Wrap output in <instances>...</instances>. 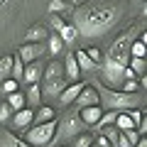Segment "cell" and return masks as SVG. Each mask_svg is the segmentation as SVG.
Returning a JSON list of instances; mask_svg holds the SVG:
<instances>
[{"label":"cell","mask_w":147,"mask_h":147,"mask_svg":"<svg viewBox=\"0 0 147 147\" xmlns=\"http://www.w3.org/2000/svg\"><path fill=\"white\" fill-rule=\"evenodd\" d=\"M120 132H123V135H125V140L130 142V147H135V142H137V140H140V137H142L140 132L135 130V127H130V130H120Z\"/></svg>","instance_id":"obj_33"},{"label":"cell","mask_w":147,"mask_h":147,"mask_svg":"<svg viewBox=\"0 0 147 147\" xmlns=\"http://www.w3.org/2000/svg\"><path fill=\"white\" fill-rule=\"evenodd\" d=\"M54 79H66L64 76V64L61 61H49L47 66H44V71H42V81H54Z\"/></svg>","instance_id":"obj_14"},{"label":"cell","mask_w":147,"mask_h":147,"mask_svg":"<svg viewBox=\"0 0 147 147\" xmlns=\"http://www.w3.org/2000/svg\"><path fill=\"white\" fill-rule=\"evenodd\" d=\"M123 17V5L108 0H91L74 10L71 25L76 27L79 37H103L118 20Z\"/></svg>","instance_id":"obj_1"},{"label":"cell","mask_w":147,"mask_h":147,"mask_svg":"<svg viewBox=\"0 0 147 147\" xmlns=\"http://www.w3.org/2000/svg\"><path fill=\"white\" fill-rule=\"evenodd\" d=\"M59 147H61V145H59Z\"/></svg>","instance_id":"obj_40"},{"label":"cell","mask_w":147,"mask_h":147,"mask_svg":"<svg viewBox=\"0 0 147 147\" xmlns=\"http://www.w3.org/2000/svg\"><path fill=\"white\" fill-rule=\"evenodd\" d=\"M12 71V57H3L0 59V79H10Z\"/></svg>","instance_id":"obj_29"},{"label":"cell","mask_w":147,"mask_h":147,"mask_svg":"<svg viewBox=\"0 0 147 147\" xmlns=\"http://www.w3.org/2000/svg\"><path fill=\"white\" fill-rule=\"evenodd\" d=\"M91 147H98V145H96V142H93V145H91Z\"/></svg>","instance_id":"obj_38"},{"label":"cell","mask_w":147,"mask_h":147,"mask_svg":"<svg viewBox=\"0 0 147 147\" xmlns=\"http://www.w3.org/2000/svg\"><path fill=\"white\" fill-rule=\"evenodd\" d=\"M115 118H118V110H103V115H100V120L96 123L93 127H98V130H103L105 125H113V123H115Z\"/></svg>","instance_id":"obj_24"},{"label":"cell","mask_w":147,"mask_h":147,"mask_svg":"<svg viewBox=\"0 0 147 147\" xmlns=\"http://www.w3.org/2000/svg\"><path fill=\"white\" fill-rule=\"evenodd\" d=\"M10 118H12V125H15V127L25 130V127H30L32 120H34V110H32V108H20V110H15Z\"/></svg>","instance_id":"obj_10"},{"label":"cell","mask_w":147,"mask_h":147,"mask_svg":"<svg viewBox=\"0 0 147 147\" xmlns=\"http://www.w3.org/2000/svg\"><path fill=\"white\" fill-rule=\"evenodd\" d=\"M93 142H96V145H98V147H113V145H110V142H108V140H105V137H103V135H98V137H96V140H93Z\"/></svg>","instance_id":"obj_36"},{"label":"cell","mask_w":147,"mask_h":147,"mask_svg":"<svg viewBox=\"0 0 147 147\" xmlns=\"http://www.w3.org/2000/svg\"><path fill=\"white\" fill-rule=\"evenodd\" d=\"M120 91H125V93H137V91H140V84H137L135 79H125L120 84Z\"/></svg>","instance_id":"obj_32"},{"label":"cell","mask_w":147,"mask_h":147,"mask_svg":"<svg viewBox=\"0 0 147 147\" xmlns=\"http://www.w3.org/2000/svg\"><path fill=\"white\" fill-rule=\"evenodd\" d=\"M7 105H10V110L15 113V110H20V108H27L25 105V93L22 91H15V93H7V100H5Z\"/></svg>","instance_id":"obj_20"},{"label":"cell","mask_w":147,"mask_h":147,"mask_svg":"<svg viewBox=\"0 0 147 147\" xmlns=\"http://www.w3.org/2000/svg\"><path fill=\"white\" fill-rule=\"evenodd\" d=\"M100 115H103V108H100V105H88V108H81L79 110V118L84 120L86 127H93L96 123L100 120Z\"/></svg>","instance_id":"obj_9"},{"label":"cell","mask_w":147,"mask_h":147,"mask_svg":"<svg viewBox=\"0 0 147 147\" xmlns=\"http://www.w3.org/2000/svg\"><path fill=\"white\" fill-rule=\"evenodd\" d=\"M135 147H147V140H145V135H142V137H140V140H137V142H135Z\"/></svg>","instance_id":"obj_37"},{"label":"cell","mask_w":147,"mask_h":147,"mask_svg":"<svg viewBox=\"0 0 147 147\" xmlns=\"http://www.w3.org/2000/svg\"><path fill=\"white\" fill-rule=\"evenodd\" d=\"M15 91H20V81H15V79H5L3 81L0 93H15Z\"/></svg>","instance_id":"obj_30"},{"label":"cell","mask_w":147,"mask_h":147,"mask_svg":"<svg viewBox=\"0 0 147 147\" xmlns=\"http://www.w3.org/2000/svg\"><path fill=\"white\" fill-rule=\"evenodd\" d=\"M86 54H88V59L96 64V66H100V49H96V47H91V49H84Z\"/></svg>","instance_id":"obj_34"},{"label":"cell","mask_w":147,"mask_h":147,"mask_svg":"<svg viewBox=\"0 0 147 147\" xmlns=\"http://www.w3.org/2000/svg\"><path fill=\"white\" fill-rule=\"evenodd\" d=\"M22 71H25V61H22L20 57H12V71H10V79H15V81H22Z\"/></svg>","instance_id":"obj_25"},{"label":"cell","mask_w":147,"mask_h":147,"mask_svg":"<svg viewBox=\"0 0 147 147\" xmlns=\"http://www.w3.org/2000/svg\"><path fill=\"white\" fill-rule=\"evenodd\" d=\"M93 145V135L91 132H81V135L74 137V147H91Z\"/></svg>","instance_id":"obj_28"},{"label":"cell","mask_w":147,"mask_h":147,"mask_svg":"<svg viewBox=\"0 0 147 147\" xmlns=\"http://www.w3.org/2000/svg\"><path fill=\"white\" fill-rule=\"evenodd\" d=\"M49 120H57L54 108H49V105H39V108H34V120H32V123H49Z\"/></svg>","instance_id":"obj_18"},{"label":"cell","mask_w":147,"mask_h":147,"mask_svg":"<svg viewBox=\"0 0 147 147\" xmlns=\"http://www.w3.org/2000/svg\"><path fill=\"white\" fill-rule=\"evenodd\" d=\"M0 147H32V145H27V142L22 140V137H17L15 132L0 127Z\"/></svg>","instance_id":"obj_15"},{"label":"cell","mask_w":147,"mask_h":147,"mask_svg":"<svg viewBox=\"0 0 147 147\" xmlns=\"http://www.w3.org/2000/svg\"><path fill=\"white\" fill-rule=\"evenodd\" d=\"M61 49H64L61 37H59V34H49V37H47V52L57 57V54H61Z\"/></svg>","instance_id":"obj_22"},{"label":"cell","mask_w":147,"mask_h":147,"mask_svg":"<svg viewBox=\"0 0 147 147\" xmlns=\"http://www.w3.org/2000/svg\"><path fill=\"white\" fill-rule=\"evenodd\" d=\"M142 30V25L137 27H127L115 42L108 47V54L100 59V76H103L105 84H110L108 88H120L123 84V71H125L127 61H130V44L135 39V34Z\"/></svg>","instance_id":"obj_2"},{"label":"cell","mask_w":147,"mask_h":147,"mask_svg":"<svg viewBox=\"0 0 147 147\" xmlns=\"http://www.w3.org/2000/svg\"><path fill=\"white\" fill-rule=\"evenodd\" d=\"M64 76H66L71 84L81 79V69H79V64H76V57H74V54H66V61H64Z\"/></svg>","instance_id":"obj_16"},{"label":"cell","mask_w":147,"mask_h":147,"mask_svg":"<svg viewBox=\"0 0 147 147\" xmlns=\"http://www.w3.org/2000/svg\"><path fill=\"white\" fill-rule=\"evenodd\" d=\"M74 57H76V64H79V69H81V71H93V69H96V64L88 59V54H86L84 49H79V52L74 54Z\"/></svg>","instance_id":"obj_21"},{"label":"cell","mask_w":147,"mask_h":147,"mask_svg":"<svg viewBox=\"0 0 147 147\" xmlns=\"http://www.w3.org/2000/svg\"><path fill=\"white\" fill-rule=\"evenodd\" d=\"M25 105L27 108H39L42 105V91H39V84H27V91H25Z\"/></svg>","instance_id":"obj_13"},{"label":"cell","mask_w":147,"mask_h":147,"mask_svg":"<svg viewBox=\"0 0 147 147\" xmlns=\"http://www.w3.org/2000/svg\"><path fill=\"white\" fill-rule=\"evenodd\" d=\"M54 130H57V120H49V123H32L30 127H25V135L22 140L32 147H49L54 137Z\"/></svg>","instance_id":"obj_5"},{"label":"cell","mask_w":147,"mask_h":147,"mask_svg":"<svg viewBox=\"0 0 147 147\" xmlns=\"http://www.w3.org/2000/svg\"><path fill=\"white\" fill-rule=\"evenodd\" d=\"M66 88V79H54V81H42V86H39V91H42V96H49V98H54L59 93Z\"/></svg>","instance_id":"obj_12"},{"label":"cell","mask_w":147,"mask_h":147,"mask_svg":"<svg viewBox=\"0 0 147 147\" xmlns=\"http://www.w3.org/2000/svg\"><path fill=\"white\" fill-rule=\"evenodd\" d=\"M84 130H86V125L79 118V110L71 108L57 120V130H54V137H52L49 145H61V142H66V140H74V137L81 135Z\"/></svg>","instance_id":"obj_4"},{"label":"cell","mask_w":147,"mask_h":147,"mask_svg":"<svg viewBox=\"0 0 147 147\" xmlns=\"http://www.w3.org/2000/svg\"><path fill=\"white\" fill-rule=\"evenodd\" d=\"M42 54H47V47H44V44H37V42H25L20 49H17V57H20L25 64L37 61Z\"/></svg>","instance_id":"obj_6"},{"label":"cell","mask_w":147,"mask_h":147,"mask_svg":"<svg viewBox=\"0 0 147 147\" xmlns=\"http://www.w3.org/2000/svg\"><path fill=\"white\" fill-rule=\"evenodd\" d=\"M71 10V3H64V0H49V15H61V12Z\"/></svg>","instance_id":"obj_26"},{"label":"cell","mask_w":147,"mask_h":147,"mask_svg":"<svg viewBox=\"0 0 147 147\" xmlns=\"http://www.w3.org/2000/svg\"><path fill=\"white\" fill-rule=\"evenodd\" d=\"M27 42H37V44H42V42H47V37H49V32H47V27L44 25H32L30 30H27Z\"/></svg>","instance_id":"obj_17"},{"label":"cell","mask_w":147,"mask_h":147,"mask_svg":"<svg viewBox=\"0 0 147 147\" xmlns=\"http://www.w3.org/2000/svg\"><path fill=\"white\" fill-rule=\"evenodd\" d=\"M86 84H81V81H74V84H66V88L59 93V103L61 105H71L74 100H76V96L81 93V88H84Z\"/></svg>","instance_id":"obj_11"},{"label":"cell","mask_w":147,"mask_h":147,"mask_svg":"<svg viewBox=\"0 0 147 147\" xmlns=\"http://www.w3.org/2000/svg\"><path fill=\"white\" fill-rule=\"evenodd\" d=\"M57 34L61 37V42H64V44H71L74 39L79 37V32H76V27H74V25H66V22H64V25L57 30Z\"/></svg>","instance_id":"obj_19"},{"label":"cell","mask_w":147,"mask_h":147,"mask_svg":"<svg viewBox=\"0 0 147 147\" xmlns=\"http://www.w3.org/2000/svg\"><path fill=\"white\" fill-rule=\"evenodd\" d=\"M127 66H130V71L135 74V76H140V74H145V69H147V61H145V57H130Z\"/></svg>","instance_id":"obj_23"},{"label":"cell","mask_w":147,"mask_h":147,"mask_svg":"<svg viewBox=\"0 0 147 147\" xmlns=\"http://www.w3.org/2000/svg\"><path fill=\"white\" fill-rule=\"evenodd\" d=\"M88 105H98V93H96L93 86L86 84L84 88H81V93L76 96V100H74V110H81V108H88Z\"/></svg>","instance_id":"obj_7"},{"label":"cell","mask_w":147,"mask_h":147,"mask_svg":"<svg viewBox=\"0 0 147 147\" xmlns=\"http://www.w3.org/2000/svg\"><path fill=\"white\" fill-rule=\"evenodd\" d=\"M64 3H71V0H64Z\"/></svg>","instance_id":"obj_39"},{"label":"cell","mask_w":147,"mask_h":147,"mask_svg":"<svg viewBox=\"0 0 147 147\" xmlns=\"http://www.w3.org/2000/svg\"><path fill=\"white\" fill-rule=\"evenodd\" d=\"M42 71H44V64L37 59V61L25 64V71H22V81L25 84H39L42 81Z\"/></svg>","instance_id":"obj_8"},{"label":"cell","mask_w":147,"mask_h":147,"mask_svg":"<svg viewBox=\"0 0 147 147\" xmlns=\"http://www.w3.org/2000/svg\"><path fill=\"white\" fill-rule=\"evenodd\" d=\"M10 115H12V110H10V105H7V103H0V123H5V120H10Z\"/></svg>","instance_id":"obj_35"},{"label":"cell","mask_w":147,"mask_h":147,"mask_svg":"<svg viewBox=\"0 0 147 147\" xmlns=\"http://www.w3.org/2000/svg\"><path fill=\"white\" fill-rule=\"evenodd\" d=\"M96 88V93H98V105L103 110H130V108H140L142 105V93L137 91V93H125V91L120 88H108L105 84H100V81H93L91 84Z\"/></svg>","instance_id":"obj_3"},{"label":"cell","mask_w":147,"mask_h":147,"mask_svg":"<svg viewBox=\"0 0 147 147\" xmlns=\"http://www.w3.org/2000/svg\"><path fill=\"white\" fill-rule=\"evenodd\" d=\"M145 44H147V42H142V39H132V44H130V57H145Z\"/></svg>","instance_id":"obj_31"},{"label":"cell","mask_w":147,"mask_h":147,"mask_svg":"<svg viewBox=\"0 0 147 147\" xmlns=\"http://www.w3.org/2000/svg\"><path fill=\"white\" fill-rule=\"evenodd\" d=\"M100 135H103V137H105V140H108V142H110V145L115 147V142H118V137H120V130H118V127H115V125H105V127H103V130H100Z\"/></svg>","instance_id":"obj_27"}]
</instances>
